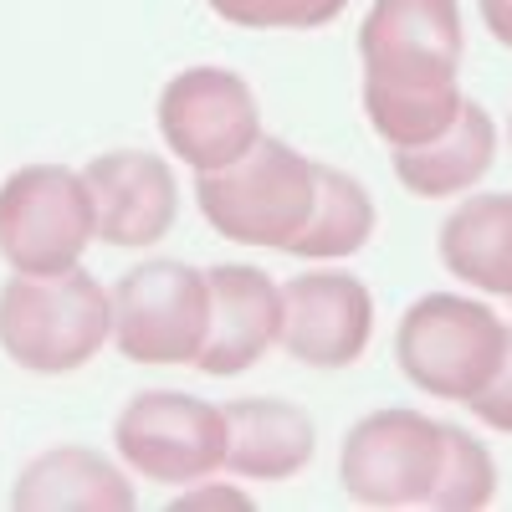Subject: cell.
Masks as SVG:
<instances>
[{
	"mask_svg": "<svg viewBox=\"0 0 512 512\" xmlns=\"http://www.w3.org/2000/svg\"><path fill=\"white\" fill-rule=\"evenodd\" d=\"M195 200L216 236L292 256V241L313 221L318 164L282 139H256L241 159L195 175Z\"/></svg>",
	"mask_w": 512,
	"mask_h": 512,
	"instance_id": "2",
	"label": "cell"
},
{
	"mask_svg": "<svg viewBox=\"0 0 512 512\" xmlns=\"http://www.w3.org/2000/svg\"><path fill=\"white\" fill-rule=\"evenodd\" d=\"M441 472V420L420 410H374L349 441L338 477L359 507H425Z\"/></svg>",
	"mask_w": 512,
	"mask_h": 512,
	"instance_id": "8",
	"label": "cell"
},
{
	"mask_svg": "<svg viewBox=\"0 0 512 512\" xmlns=\"http://www.w3.org/2000/svg\"><path fill=\"white\" fill-rule=\"evenodd\" d=\"M82 180L93 190L98 236L108 246H154L159 236H169V226L180 216L175 169L159 154H144V149L98 154L82 169Z\"/></svg>",
	"mask_w": 512,
	"mask_h": 512,
	"instance_id": "11",
	"label": "cell"
},
{
	"mask_svg": "<svg viewBox=\"0 0 512 512\" xmlns=\"http://www.w3.org/2000/svg\"><path fill=\"white\" fill-rule=\"evenodd\" d=\"M461 6L456 0H374L359 26L364 57V113L369 128L410 149L451 128L461 113Z\"/></svg>",
	"mask_w": 512,
	"mask_h": 512,
	"instance_id": "1",
	"label": "cell"
},
{
	"mask_svg": "<svg viewBox=\"0 0 512 512\" xmlns=\"http://www.w3.org/2000/svg\"><path fill=\"white\" fill-rule=\"evenodd\" d=\"M369 236H374V200H369V190H364L354 175H344V169L318 164L313 221L303 226V236L292 241V256H308V262H333V256L364 251Z\"/></svg>",
	"mask_w": 512,
	"mask_h": 512,
	"instance_id": "17",
	"label": "cell"
},
{
	"mask_svg": "<svg viewBox=\"0 0 512 512\" xmlns=\"http://www.w3.org/2000/svg\"><path fill=\"white\" fill-rule=\"evenodd\" d=\"M472 415L482 425H492V431L512 436V328H507V349H502V364H497L492 384L472 400Z\"/></svg>",
	"mask_w": 512,
	"mask_h": 512,
	"instance_id": "20",
	"label": "cell"
},
{
	"mask_svg": "<svg viewBox=\"0 0 512 512\" xmlns=\"http://www.w3.org/2000/svg\"><path fill=\"white\" fill-rule=\"evenodd\" d=\"M492 154H497V128H492L487 108L461 98V113L451 118L446 134L395 149V175L420 200H446V195L472 190L492 169Z\"/></svg>",
	"mask_w": 512,
	"mask_h": 512,
	"instance_id": "14",
	"label": "cell"
},
{
	"mask_svg": "<svg viewBox=\"0 0 512 512\" xmlns=\"http://www.w3.org/2000/svg\"><path fill=\"white\" fill-rule=\"evenodd\" d=\"M180 507H251L241 492H190V497H180Z\"/></svg>",
	"mask_w": 512,
	"mask_h": 512,
	"instance_id": "22",
	"label": "cell"
},
{
	"mask_svg": "<svg viewBox=\"0 0 512 512\" xmlns=\"http://www.w3.org/2000/svg\"><path fill=\"white\" fill-rule=\"evenodd\" d=\"M11 502L21 512H128L134 507V487L98 451L57 446L21 472Z\"/></svg>",
	"mask_w": 512,
	"mask_h": 512,
	"instance_id": "15",
	"label": "cell"
},
{
	"mask_svg": "<svg viewBox=\"0 0 512 512\" xmlns=\"http://www.w3.org/2000/svg\"><path fill=\"white\" fill-rule=\"evenodd\" d=\"M507 139H512V123H507Z\"/></svg>",
	"mask_w": 512,
	"mask_h": 512,
	"instance_id": "23",
	"label": "cell"
},
{
	"mask_svg": "<svg viewBox=\"0 0 512 512\" xmlns=\"http://www.w3.org/2000/svg\"><path fill=\"white\" fill-rule=\"evenodd\" d=\"M374 333V297L349 272H303L282 287L277 344L308 369H349Z\"/></svg>",
	"mask_w": 512,
	"mask_h": 512,
	"instance_id": "10",
	"label": "cell"
},
{
	"mask_svg": "<svg viewBox=\"0 0 512 512\" xmlns=\"http://www.w3.org/2000/svg\"><path fill=\"white\" fill-rule=\"evenodd\" d=\"M113 344L134 364H195L210 323V282L185 262H144L118 277Z\"/></svg>",
	"mask_w": 512,
	"mask_h": 512,
	"instance_id": "6",
	"label": "cell"
},
{
	"mask_svg": "<svg viewBox=\"0 0 512 512\" xmlns=\"http://www.w3.org/2000/svg\"><path fill=\"white\" fill-rule=\"evenodd\" d=\"M441 262L477 292L512 297V195H472L441 226Z\"/></svg>",
	"mask_w": 512,
	"mask_h": 512,
	"instance_id": "16",
	"label": "cell"
},
{
	"mask_svg": "<svg viewBox=\"0 0 512 512\" xmlns=\"http://www.w3.org/2000/svg\"><path fill=\"white\" fill-rule=\"evenodd\" d=\"M205 282H210V323H205V344L195 354V369L210 379L246 374L277 344L282 287L246 262H226L216 272H205Z\"/></svg>",
	"mask_w": 512,
	"mask_h": 512,
	"instance_id": "12",
	"label": "cell"
},
{
	"mask_svg": "<svg viewBox=\"0 0 512 512\" xmlns=\"http://www.w3.org/2000/svg\"><path fill=\"white\" fill-rule=\"evenodd\" d=\"M318 451L313 415L287 400H236L226 405V466L251 482L297 477Z\"/></svg>",
	"mask_w": 512,
	"mask_h": 512,
	"instance_id": "13",
	"label": "cell"
},
{
	"mask_svg": "<svg viewBox=\"0 0 512 512\" xmlns=\"http://www.w3.org/2000/svg\"><path fill=\"white\" fill-rule=\"evenodd\" d=\"M497 492V466L477 436H466L461 425H441V472L425 507L441 512H477Z\"/></svg>",
	"mask_w": 512,
	"mask_h": 512,
	"instance_id": "18",
	"label": "cell"
},
{
	"mask_svg": "<svg viewBox=\"0 0 512 512\" xmlns=\"http://www.w3.org/2000/svg\"><path fill=\"white\" fill-rule=\"evenodd\" d=\"M507 349V328L487 303L456 292H431L405 308L400 333H395V359L400 374L415 384L420 395L436 400H466L472 405Z\"/></svg>",
	"mask_w": 512,
	"mask_h": 512,
	"instance_id": "4",
	"label": "cell"
},
{
	"mask_svg": "<svg viewBox=\"0 0 512 512\" xmlns=\"http://www.w3.org/2000/svg\"><path fill=\"white\" fill-rule=\"evenodd\" d=\"M98 236L88 180L67 164H26L0 185V256L11 272L52 277L77 267Z\"/></svg>",
	"mask_w": 512,
	"mask_h": 512,
	"instance_id": "5",
	"label": "cell"
},
{
	"mask_svg": "<svg viewBox=\"0 0 512 512\" xmlns=\"http://www.w3.org/2000/svg\"><path fill=\"white\" fill-rule=\"evenodd\" d=\"M477 6H482L487 31L502 41V47H512V0H477Z\"/></svg>",
	"mask_w": 512,
	"mask_h": 512,
	"instance_id": "21",
	"label": "cell"
},
{
	"mask_svg": "<svg viewBox=\"0 0 512 512\" xmlns=\"http://www.w3.org/2000/svg\"><path fill=\"white\" fill-rule=\"evenodd\" d=\"M108 333H113V297L82 267L52 277L16 272L0 287V349L31 374L82 369L103 349Z\"/></svg>",
	"mask_w": 512,
	"mask_h": 512,
	"instance_id": "3",
	"label": "cell"
},
{
	"mask_svg": "<svg viewBox=\"0 0 512 512\" xmlns=\"http://www.w3.org/2000/svg\"><path fill=\"white\" fill-rule=\"evenodd\" d=\"M205 6L246 31H318L338 21L349 0H205Z\"/></svg>",
	"mask_w": 512,
	"mask_h": 512,
	"instance_id": "19",
	"label": "cell"
},
{
	"mask_svg": "<svg viewBox=\"0 0 512 512\" xmlns=\"http://www.w3.org/2000/svg\"><path fill=\"white\" fill-rule=\"evenodd\" d=\"M159 134L195 175L241 159L262 139L256 93L226 67H190L159 93Z\"/></svg>",
	"mask_w": 512,
	"mask_h": 512,
	"instance_id": "9",
	"label": "cell"
},
{
	"mask_svg": "<svg viewBox=\"0 0 512 512\" xmlns=\"http://www.w3.org/2000/svg\"><path fill=\"white\" fill-rule=\"evenodd\" d=\"M113 446L144 482H205L226 466V410L180 390H144L118 410Z\"/></svg>",
	"mask_w": 512,
	"mask_h": 512,
	"instance_id": "7",
	"label": "cell"
}]
</instances>
